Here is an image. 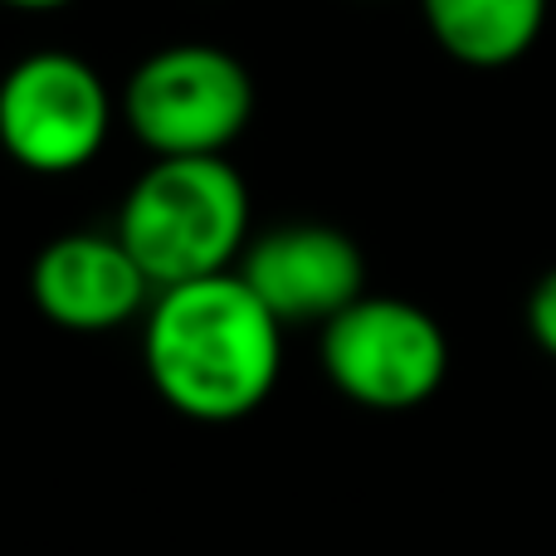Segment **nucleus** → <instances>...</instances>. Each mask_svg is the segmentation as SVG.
<instances>
[{"instance_id": "nucleus-4", "label": "nucleus", "mask_w": 556, "mask_h": 556, "mask_svg": "<svg viewBox=\"0 0 556 556\" xmlns=\"http://www.w3.org/2000/svg\"><path fill=\"white\" fill-rule=\"evenodd\" d=\"M317 356L346 401L386 415L425 405L450 371L444 327L420 303L381 293H362L332 323H323Z\"/></svg>"}, {"instance_id": "nucleus-9", "label": "nucleus", "mask_w": 556, "mask_h": 556, "mask_svg": "<svg viewBox=\"0 0 556 556\" xmlns=\"http://www.w3.org/2000/svg\"><path fill=\"white\" fill-rule=\"evenodd\" d=\"M528 332L532 342L556 362V269L538 278V288L528 293Z\"/></svg>"}, {"instance_id": "nucleus-5", "label": "nucleus", "mask_w": 556, "mask_h": 556, "mask_svg": "<svg viewBox=\"0 0 556 556\" xmlns=\"http://www.w3.org/2000/svg\"><path fill=\"white\" fill-rule=\"evenodd\" d=\"M113 132V93L88 59L35 49L0 78V147L35 176L84 172Z\"/></svg>"}, {"instance_id": "nucleus-3", "label": "nucleus", "mask_w": 556, "mask_h": 556, "mask_svg": "<svg viewBox=\"0 0 556 556\" xmlns=\"http://www.w3.org/2000/svg\"><path fill=\"white\" fill-rule=\"evenodd\" d=\"M250 117L254 78L220 45H166L123 88V123L152 156H225Z\"/></svg>"}, {"instance_id": "nucleus-7", "label": "nucleus", "mask_w": 556, "mask_h": 556, "mask_svg": "<svg viewBox=\"0 0 556 556\" xmlns=\"http://www.w3.org/2000/svg\"><path fill=\"white\" fill-rule=\"evenodd\" d=\"M152 278L117 230H68L29 264V298L64 332H113L152 303Z\"/></svg>"}, {"instance_id": "nucleus-6", "label": "nucleus", "mask_w": 556, "mask_h": 556, "mask_svg": "<svg viewBox=\"0 0 556 556\" xmlns=\"http://www.w3.org/2000/svg\"><path fill=\"white\" fill-rule=\"evenodd\" d=\"M235 274L283 327H323L366 293V260L356 240L323 220H288L254 235Z\"/></svg>"}, {"instance_id": "nucleus-10", "label": "nucleus", "mask_w": 556, "mask_h": 556, "mask_svg": "<svg viewBox=\"0 0 556 556\" xmlns=\"http://www.w3.org/2000/svg\"><path fill=\"white\" fill-rule=\"evenodd\" d=\"M0 5H10V10H35V15H45V10H64V5H74V0H0Z\"/></svg>"}, {"instance_id": "nucleus-8", "label": "nucleus", "mask_w": 556, "mask_h": 556, "mask_svg": "<svg viewBox=\"0 0 556 556\" xmlns=\"http://www.w3.org/2000/svg\"><path fill=\"white\" fill-rule=\"evenodd\" d=\"M434 45L469 68H503L538 45L547 0H420Z\"/></svg>"}, {"instance_id": "nucleus-1", "label": "nucleus", "mask_w": 556, "mask_h": 556, "mask_svg": "<svg viewBox=\"0 0 556 556\" xmlns=\"http://www.w3.org/2000/svg\"><path fill=\"white\" fill-rule=\"evenodd\" d=\"M142 356L156 395L176 415L230 425L274 395L283 323L235 269L156 288L142 313Z\"/></svg>"}, {"instance_id": "nucleus-2", "label": "nucleus", "mask_w": 556, "mask_h": 556, "mask_svg": "<svg viewBox=\"0 0 556 556\" xmlns=\"http://www.w3.org/2000/svg\"><path fill=\"white\" fill-rule=\"evenodd\" d=\"M113 230L152 288L225 274L250 244V186L230 156H152Z\"/></svg>"}]
</instances>
